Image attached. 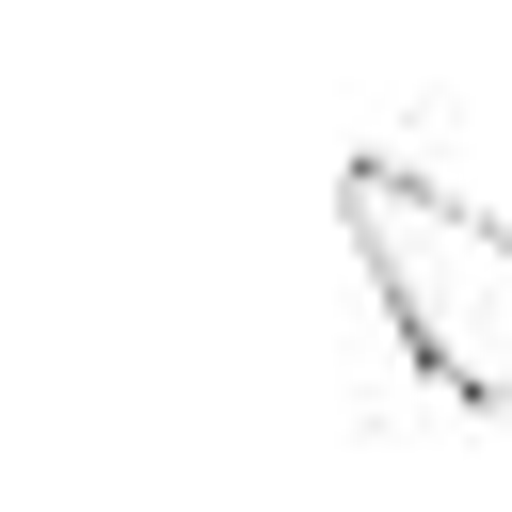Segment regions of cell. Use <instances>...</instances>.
<instances>
[{"label": "cell", "mask_w": 512, "mask_h": 512, "mask_svg": "<svg viewBox=\"0 0 512 512\" xmlns=\"http://www.w3.org/2000/svg\"><path fill=\"white\" fill-rule=\"evenodd\" d=\"M336 224H352V272H368L384 336L416 352V384H448L464 416H512V224L384 144L336 160Z\"/></svg>", "instance_id": "cell-1"}]
</instances>
